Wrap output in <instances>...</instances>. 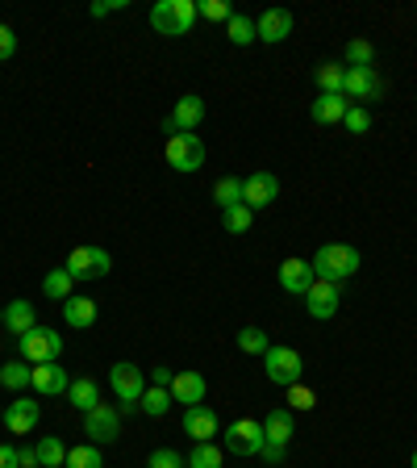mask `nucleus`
I'll return each mask as SVG.
<instances>
[{
  "instance_id": "40",
  "label": "nucleus",
  "mask_w": 417,
  "mask_h": 468,
  "mask_svg": "<svg viewBox=\"0 0 417 468\" xmlns=\"http://www.w3.org/2000/svg\"><path fill=\"white\" fill-rule=\"evenodd\" d=\"M289 406L292 410H313V406H318V393H313V389H305V385H292L289 389Z\"/></svg>"
},
{
  "instance_id": "31",
  "label": "nucleus",
  "mask_w": 417,
  "mask_h": 468,
  "mask_svg": "<svg viewBox=\"0 0 417 468\" xmlns=\"http://www.w3.org/2000/svg\"><path fill=\"white\" fill-rule=\"evenodd\" d=\"M213 201H218L221 210H229V205H242V180L239 176H221L218 184H213Z\"/></svg>"
},
{
  "instance_id": "37",
  "label": "nucleus",
  "mask_w": 417,
  "mask_h": 468,
  "mask_svg": "<svg viewBox=\"0 0 417 468\" xmlns=\"http://www.w3.org/2000/svg\"><path fill=\"white\" fill-rule=\"evenodd\" d=\"M197 17H205V21H229V17H234V9H229L226 0H200V5H197Z\"/></svg>"
},
{
  "instance_id": "34",
  "label": "nucleus",
  "mask_w": 417,
  "mask_h": 468,
  "mask_svg": "<svg viewBox=\"0 0 417 468\" xmlns=\"http://www.w3.org/2000/svg\"><path fill=\"white\" fill-rule=\"evenodd\" d=\"M234 343H239L242 356H263V351L271 348V339H268V335H263L259 327H242V330H239V339H234Z\"/></svg>"
},
{
  "instance_id": "3",
  "label": "nucleus",
  "mask_w": 417,
  "mask_h": 468,
  "mask_svg": "<svg viewBox=\"0 0 417 468\" xmlns=\"http://www.w3.org/2000/svg\"><path fill=\"white\" fill-rule=\"evenodd\" d=\"M263 372H268L271 385L280 389H292L300 385V372H305V359H300V351L292 348H280V343H271L268 351H263Z\"/></svg>"
},
{
  "instance_id": "46",
  "label": "nucleus",
  "mask_w": 417,
  "mask_h": 468,
  "mask_svg": "<svg viewBox=\"0 0 417 468\" xmlns=\"http://www.w3.org/2000/svg\"><path fill=\"white\" fill-rule=\"evenodd\" d=\"M409 468H417V448H413V456H409Z\"/></svg>"
},
{
  "instance_id": "38",
  "label": "nucleus",
  "mask_w": 417,
  "mask_h": 468,
  "mask_svg": "<svg viewBox=\"0 0 417 468\" xmlns=\"http://www.w3.org/2000/svg\"><path fill=\"white\" fill-rule=\"evenodd\" d=\"M342 126H347L351 134H368V130H371V113L363 109V105H351L347 118H342Z\"/></svg>"
},
{
  "instance_id": "39",
  "label": "nucleus",
  "mask_w": 417,
  "mask_h": 468,
  "mask_svg": "<svg viewBox=\"0 0 417 468\" xmlns=\"http://www.w3.org/2000/svg\"><path fill=\"white\" fill-rule=\"evenodd\" d=\"M147 468H184V456L176 448H155L147 460Z\"/></svg>"
},
{
  "instance_id": "20",
  "label": "nucleus",
  "mask_w": 417,
  "mask_h": 468,
  "mask_svg": "<svg viewBox=\"0 0 417 468\" xmlns=\"http://www.w3.org/2000/svg\"><path fill=\"white\" fill-rule=\"evenodd\" d=\"M255 34H259V42H268V47L284 42L292 34V13L289 9H268L255 21Z\"/></svg>"
},
{
  "instance_id": "15",
  "label": "nucleus",
  "mask_w": 417,
  "mask_h": 468,
  "mask_svg": "<svg viewBox=\"0 0 417 468\" xmlns=\"http://www.w3.org/2000/svg\"><path fill=\"white\" fill-rule=\"evenodd\" d=\"M184 435L192 439V443H213V435H221L218 427V414L200 401V406H188L184 410Z\"/></svg>"
},
{
  "instance_id": "7",
  "label": "nucleus",
  "mask_w": 417,
  "mask_h": 468,
  "mask_svg": "<svg viewBox=\"0 0 417 468\" xmlns=\"http://www.w3.org/2000/svg\"><path fill=\"white\" fill-rule=\"evenodd\" d=\"M63 268L71 272V280H100V276H109L113 255L105 247H76Z\"/></svg>"
},
{
  "instance_id": "24",
  "label": "nucleus",
  "mask_w": 417,
  "mask_h": 468,
  "mask_svg": "<svg viewBox=\"0 0 417 468\" xmlns=\"http://www.w3.org/2000/svg\"><path fill=\"white\" fill-rule=\"evenodd\" d=\"M67 401L80 410V414H92V410L100 406V385L92 377H76L67 385Z\"/></svg>"
},
{
  "instance_id": "9",
  "label": "nucleus",
  "mask_w": 417,
  "mask_h": 468,
  "mask_svg": "<svg viewBox=\"0 0 417 468\" xmlns=\"http://www.w3.org/2000/svg\"><path fill=\"white\" fill-rule=\"evenodd\" d=\"M226 452H234V456H259V452H263V422H255V419L229 422Z\"/></svg>"
},
{
  "instance_id": "25",
  "label": "nucleus",
  "mask_w": 417,
  "mask_h": 468,
  "mask_svg": "<svg viewBox=\"0 0 417 468\" xmlns=\"http://www.w3.org/2000/svg\"><path fill=\"white\" fill-rule=\"evenodd\" d=\"M34 452H38V464L42 468H63V464H67V448H63L59 435H42Z\"/></svg>"
},
{
  "instance_id": "32",
  "label": "nucleus",
  "mask_w": 417,
  "mask_h": 468,
  "mask_svg": "<svg viewBox=\"0 0 417 468\" xmlns=\"http://www.w3.org/2000/svg\"><path fill=\"white\" fill-rule=\"evenodd\" d=\"M63 468H105V456L92 443H76V448H67V464Z\"/></svg>"
},
{
  "instance_id": "49",
  "label": "nucleus",
  "mask_w": 417,
  "mask_h": 468,
  "mask_svg": "<svg viewBox=\"0 0 417 468\" xmlns=\"http://www.w3.org/2000/svg\"><path fill=\"white\" fill-rule=\"evenodd\" d=\"M413 9H417V5H413Z\"/></svg>"
},
{
  "instance_id": "13",
  "label": "nucleus",
  "mask_w": 417,
  "mask_h": 468,
  "mask_svg": "<svg viewBox=\"0 0 417 468\" xmlns=\"http://www.w3.org/2000/svg\"><path fill=\"white\" fill-rule=\"evenodd\" d=\"M84 435H92V443H113L121 435V410L100 401L92 414H84Z\"/></svg>"
},
{
  "instance_id": "17",
  "label": "nucleus",
  "mask_w": 417,
  "mask_h": 468,
  "mask_svg": "<svg viewBox=\"0 0 417 468\" xmlns=\"http://www.w3.org/2000/svg\"><path fill=\"white\" fill-rule=\"evenodd\" d=\"M171 401H179V406L188 410V406H200L205 401V393H208V380L200 377V372H176V380H171Z\"/></svg>"
},
{
  "instance_id": "42",
  "label": "nucleus",
  "mask_w": 417,
  "mask_h": 468,
  "mask_svg": "<svg viewBox=\"0 0 417 468\" xmlns=\"http://www.w3.org/2000/svg\"><path fill=\"white\" fill-rule=\"evenodd\" d=\"M121 9H129V0H97L92 5V17H109V13H121Z\"/></svg>"
},
{
  "instance_id": "44",
  "label": "nucleus",
  "mask_w": 417,
  "mask_h": 468,
  "mask_svg": "<svg viewBox=\"0 0 417 468\" xmlns=\"http://www.w3.org/2000/svg\"><path fill=\"white\" fill-rule=\"evenodd\" d=\"M0 468H21V464H17V448L0 443Z\"/></svg>"
},
{
  "instance_id": "6",
  "label": "nucleus",
  "mask_w": 417,
  "mask_h": 468,
  "mask_svg": "<svg viewBox=\"0 0 417 468\" xmlns=\"http://www.w3.org/2000/svg\"><path fill=\"white\" fill-rule=\"evenodd\" d=\"M163 155H168V163L176 172H184V176H188V172H200L205 168V139H200V134H171L168 139V151H163Z\"/></svg>"
},
{
  "instance_id": "18",
  "label": "nucleus",
  "mask_w": 417,
  "mask_h": 468,
  "mask_svg": "<svg viewBox=\"0 0 417 468\" xmlns=\"http://www.w3.org/2000/svg\"><path fill=\"white\" fill-rule=\"evenodd\" d=\"M347 109H351V100L342 97V92H321V97L309 105V118L318 121V126H342Z\"/></svg>"
},
{
  "instance_id": "48",
  "label": "nucleus",
  "mask_w": 417,
  "mask_h": 468,
  "mask_svg": "<svg viewBox=\"0 0 417 468\" xmlns=\"http://www.w3.org/2000/svg\"><path fill=\"white\" fill-rule=\"evenodd\" d=\"M0 422H5V410H0Z\"/></svg>"
},
{
  "instance_id": "26",
  "label": "nucleus",
  "mask_w": 417,
  "mask_h": 468,
  "mask_svg": "<svg viewBox=\"0 0 417 468\" xmlns=\"http://www.w3.org/2000/svg\"><path fill=\"white\" fill-rule=\"evenodd\" d=\"M42 293H46L50 301H67L71 293H76V280H71L67 268H55V272H46V280H42Z\"/></svg>"
},
{
  "instance_id": "29",
  "label": "nucleus",
  "mask_w": 417,
  "mask_h": 468,
  "mask_svg": "<svg viewBox=\"0 0 417 468\" xmlns=\"http://www.w3.org/2000/svg\"><path fill=\"white\" fill-rule=\"evenodd\" d=\"M226 38L234 42V47H250V42H259V34H255V21H250V17H242V13H234V17L226 21Z\"/></svg>"
},
{
  "instance_id": "23",
  "label": "nucleus",
  "mask_w": 417,
  "mask_h": 468,
  "mask_svg": "<svg viewBox=\"0 0 417 468\" xmlns=\"http://www.w3.org/2000/svg\"><path fill=\"white\" fill-rule=\"evenodd\" d=\"M38 327V314H34V301H9V306H5V330H9V335H25V330H34Z\"/></svg>"
},
{
  "instance_id": "10",
  "label": "nucleus",
  "mask_w": 417,
  "mask_h": 468,
  "mask_svg": "<svg viewBox=\"0 0 417 468\" xmlns=\"http://www.w3.org/2000/svg\"><path fill=\"white\" fill-rule=\"evenodd\" d=\"M276 197H280L276 172H250L242 180V205L247 210H268V205H276Z\"/></svg>"
},
{
  "instance_id": "35",
  "label": "nucleus",
  "mask_w": 417,
  "mask_h": 468,
  "mask_svg": "<svg viewBox=\"0 0 417 468\" xmlns=\"http://www.w3.org/2000/svg\"><path fill=\"white\" fill-rule=\"evenodd\" d=\"M342 76H347V68H342V63H321L318 71H313V80H318V88L321 92H342Z\"/></svg>"
},
{
  "instance_id": "36",
  "label": "nucleus",
  "mask_w": 417,
  "mask_h": 468,
  "mask_svg": "<svg viewBox=\"0 0 417 468\" xmlns=\"http://www.w3.org/2000/svg\"><path fill=\"white\" fill-rule=\"evenodd\" d=\"M188 468H221V448L218 443H197L188 456Z\"/></svg>"
},
{
  "instance_id": "14",
  "label": "nucleus",
  "mask_w": 417,
  "mask_h": 468,
  "mask_svg": "<svg viewBox=\"0 0 417 468\" xmlns=\"http://www.w3.org/2000/svg\"><path fill=\"white\" fill-rule=\"evenodd\" d=\"M200 121H205V100L197 92H188V97L176 100V109H171V118L163 126H168V134H192Z\"/></svg>"
},
{
  "instance_id": "27",
  "label": "nucleus",
  "mask_w": 417,
  "mask_h": 468,
  "mask_svg": "<svg viewBox=\"0 0 417 468\" xmlns=\"http://www.w3.org/2000/svg\"><path fill=\"white\" fill-rule=\"evenodd\" d=\"M30 377H34V364H25V359H9L5 369H0V385L5 389H30Z\"/></svg>"
},
{
  "instance_id": "41",
  "label": "nucleus",
  "mask_w": 417,
  "mask_h": 468,
  "mask_svg": "<svg viewBox=\"0 0 417 468\" xmlns=\"http://www.w3.org/2000/svg\"><path fill=\"white\" fill-rule=\"evenodd\" d=\"M13 55H17V34H13L9 26H0V63L13 59Z\"/></svg>"
},
{
  "instance_id": "21",
  "label": "nucleus",
  "mask_w": 417,
  "mask_h": 468,
  "mask_svg": "<svg viewBox=\"0 0 417 468\" xmlns=\"http://www.w3.org/2000/svg\"><path fill=\"white\" fill-rule=\"evenodd\" d=\"M30 385L38 389L42 398H55V393H67L71 377H67V369H59V364H34Z\"/></svg>"
},
{
  "instance_id": "30",
  "label": "nucleus",
  "mask_w": 417,
  "mask_h": 468,
  "mask_svg": "<svg viewBox=\"0 0 417 468\" xmlns=\"http://www.w3.org/2000/svg\"><path fill=\"white\" fill-rule=\"evenodd\" d=\"M342 59H347V68H376V47L363 38H351L347 50H342Z\"/></svg>"
},
{
  "instance_id": "43",
  "label": "nucleus",
  "mask_w": 417,
  "mask_h": 468,
  "mask_svg": "<svg viewBox=\"0 0 417 468\" xmlns=\"http://www.w3.org/2000/svg\"><path fill=\"white\" fill-rule=\"evenodd\" d=\"M171 380H176V372H171V369H150V385L171 389Z\"/></svg>"
},
{
  "instance_id": "5",
  "label": "nucleus",
  "mask_w": 417,
  "mask_h": 468,
  "mask_svg": "<svg viewBox=\"0 0 417 468\" xmlns=\"http://www.w3.org/2000/svg\"><path fill=\"white\" fill-rule=\"evenodd\" d=\"M289 439H292V410H271L263 419V452L259 456L268 464H280L284 452H289Z\"/></svg>"
},
{
  "instance_id": "33",
  "label": "nucleus",
  "mask_w": 417,
  "mask_h": 468,
  "mask_svg": "<svg viewBox=\"0 0 417 468\" xmlns=\"http://www.w3.org/2000/svg\"><path fill=\"white\" fill-rule=\"evenodd\" d=\"M221 226H226L229 234H247V230L255 226V210H247V205H229V210H221Z\"/></svg>"
},
{
  "instance_id": "12",
  "label": "nucleus",
  "mask_w": 417,
  "mask_h": 468,
  "mask_svg": "<svg viewBox=\"0 0 417 468\" xmlns=\"http://www.w3.org/2000/svg\"><path fill=\"white\" fill-rule=\"evenodd\" d=\"M342 97H351V100H380V97H384V80L376 76V68H347V76H342Z\"/></svg>"
},
{
  "instance_id": "28",
  "label": "nucleus",
  "mask_w": 417,
  "mask_h": 468,
  "mask_svg": "<svg viewBox=\"0 0 417 468\" xmlns=\"http://www.w3.org/2000/svg\"><path fill=\"white\" fill-rule=\"evenodd\" d=\"M138 410L147 414V419H163V414L171 410V393H168V389H159V385H150L147 393H142Z\"/></svg>"
},
{
  "instance_id": "2",
  "label": "nucleus",
  "mask_w": 417,
  "mask_h": 468,
  "mask_svg": "<svg viewBox=\"0 0 417 468\" xmlns=\"http://www.w3.org/2000/svg\"><path fill=\"white\" fill-rule=\"evenodd\" d=\"M192 21H197V5H192V0H159V5L150 9V26H155V34H163V38H184V34H192Z\"/></svg>"
},
{
  "instance_id": "11",
  "label": "nucleus",
  "mask_w": 417,
  "mask_h": 468,
  "mask_svg": "<svg viewBox=\"0 0 417 468\" xmlns=\"http://www.w3.org/2000/svg\"><path fill=\"white\" fill-rule=\"evenodd\" d=\"M338 306H342V285H334V280H313L305 293V309L309 318H334Z\"/></svg>"
},
{
  "instance_id": "47",
  "label": "nucleus",
  "mask_w": 417,
  "mask_h": 468,
  "mask_svg": "<svg viewBox=\"0 0 417 468\" xmlns=\"http://www.w3.org/2000/svg\"><path fill=\"white\" fill-rule=\"evenodd\" d=\"M0 327H5V306H0Z\"/></svg>"
},
{
  "instance_id": "19",
  "label": "nucleus",
  "mask_w": 417,
  "mask_h": 468,
  "mask_svg": "<svg viewBox=\"0 0 417 468\" xmlns=\"http://www.w3.org/2000/svg\"><path fill=\"white\" fill-rule=\"evenodd\" d=\"M5 422H9L13 435H30V431L42 422V406L34 398H17V401H9V410H5Z\"/></svg>"
},
{
  "instance_id": "45",
  "label": "nucleus",
  "mask_w": 417,
  "mask_h": 468,
  "mask_svg": "<svg viewBox=\"0 0 417 468\" xmlns=\"http://www.w3.org/2000/svg\"><path fill=\"white\" fill-rule=\"evenodd\" d=\"M17 464L21 468H38V452H34V448H17Z\"/></svg>"
},
{
  "instance_id": "8",
  "label": "nucleus",
  "mask_w": 417,
  "mask_h": 468,
  "mask_svg": "<svg viewBox=\"0 0 417 468\" xmlns=\"http://www.w3.org/2000/svg\"><path fill=\"white\" fill-rule=\"evenodd\" d=\"M109 389L121 398V406H126V401H142V393H147V372H142L138 364L121 359V364L109 369Z\"/></svg>"
},
{
  "instance_id": "16",
  "label": "nucleus",
  "mask_w": 417,
  "mask_h": 468,
  "mask_svg": "<svg viewBox=\"0 0 417 468\" xmlns=\"http://www.w3.org/2000/svg\"><path fill=\"white\" fill-rule=\"evenodd\" d=\"M313 280H318V276H313V264H309V259L292 255V259H284V264H280V289L292 293V297H305Z\"/></svg>"
},
{
  "instance_id": "1",
  "label": "nucleus",
  "mask_w": 417,
  "mask_h": 468,
  "mask_svg": "<svg viewBox=\"0 0 417 468\" xmlns=\"http://www.w3.org/2000/svg\"><path fill=\"white\" fill-rule=\"evenodd\" d=\"M309 264H313V276L318 280L342 285V280H351L359 272V251L347 247V243H326V247H318V255L309 259Z\"/></svg>"
},
{
  "instance_id": "4",
  "label": "nucleus",
  "mask_w": 417,
  "mask_h": 468,
  "mask_svg": "<svg viewBox=\"0 0 417 468\" xmlns=\"http://www.w3.org/2000/svg\"><path fill=\"white\" fill-rule=\"evenodd\" d=\"M17 348H21V359H25V364H59L63 335L50 327H34L17 339Z\"/></svg>"
},
{
  "instance_id": "22",
  "label": "nucleus",
  "mask_w": 417,
  "mask_h": 468,
  "mask_svg": "<svg viewBox=\"0 0 417 468\" xmlns=\"http://www.w3.org/2000/svg\"><path fill=\"white\" fill-rule=\"evenodd\" d=\"M63 322L76 330H88L92 322H97V301L92 297H80V293H71L67 301H63Z\"/></svg>"
}]
</instances>
